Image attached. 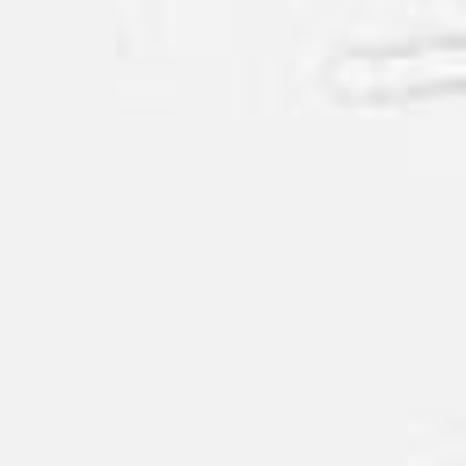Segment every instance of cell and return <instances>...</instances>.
<instances>
[{
	"label": "cell",
	"instance_id": "cell-1",
	"mask_svg": "<svg viewBox=\"0 0 466 466\" xmlns=\"http://www.w3.org/2000/svg\"><path fill=\"white\" fill-rule=\"evenodd\" d=\"M422 80H466V44H430V51H364L357 66H335V87H422Z\"/></svg>",
	"mask_w": 466,
	"mask_h": 466
}]
</instances>
